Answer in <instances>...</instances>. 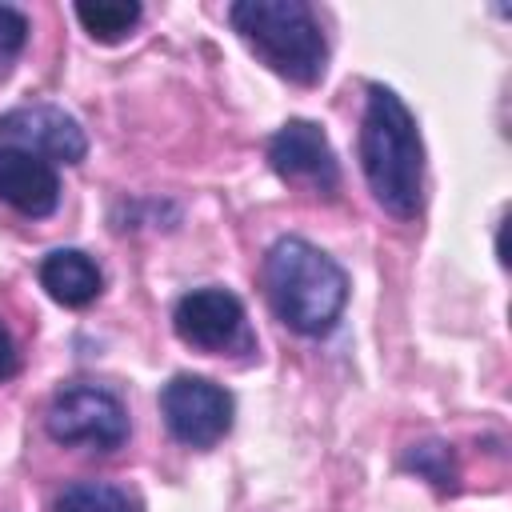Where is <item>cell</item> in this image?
Returning <instances> with one entry per match:
<instances>
[{
	"label": "cell",
	"mask_w": 512,
	"mask_h": 512,
	"mask_svg": "<svg viewBox=\"0 0 512 512\" xmlns=\"http://www.w3.org/2000/svg\"><path fill=\"white\" fill-rule=\"evenodd\" d=\"M272 312L300 336H328L348 304L344 268L304 236H280L264 256Z\"/></svg>",
	"instance_id": "7a4b0ae2"
},
{
	"label": "cell",
	"mask_w": 512,
	"mask_h": 512,
	"mask_svg": "<svg viewBox=\"0 0 512 512\" xmlns=\"http://www.w3.org/2000/svg\"><path fill=\"white\" fill-rule=\"evenodd\" d=\"M48 436L64 448L116 452L128 440V408L100 384H68L48 404Z\"/></svg>",
	"instance_id": "277c9868"
},
{
	"label": "cell",
	"mask_w": 512,
	"mask_h": 512,
	"mask_svg": "<svg viewBox=\"0 0 512 512\" xmlns=\"http://www.w3.org/2000/svg\"><path fill=\"white\" fill-rule=\"evenodd\" d=\"M52 512H140V504L116 488V484H104V480H80V484H68Z\"/></svg>",
	"instance_id": "7c38bea8"
},
{
	"label": "cell",
	"mask_w": 512,
	"mask_h": 512,
	"mask_svg": "<svg viewBox=\"0 0 512 512\" xmlns=\"http://www.w3.org/2000/svg\"><path fill=\"white\" fill-rule=\"evenodd\" d=\"M228 24L276 76L304 88L324 76L328 40L304 0H236Z\"/></svg>",
	"instance_id": "3957f363"
},
{
	"label": "cell",
	"mask_w": 512,
	"mask_h": 512,
	"mask_svg": "<svg viewBox=\"0 0 512 512\" xmlns=\"http://www.w3.org/2000/svg\"><path fill=\"white\" fill-rule=\"evenodd\" d=\"M360 168L372 200L396 216L416 220L424 208V144L416 116L388 84H368L360 120Z\"/></svg>",
	"instance_id": "6da1fadb"
},
{
	"label": "cell",
	"mask_w": 512,
	"mask_h": 512,
	"mask_svg": "<svg viewBox=\"0 0 512 512\" xmlns=\"http://www.w3.org/2000/svg\"><path fill=\"white\" fill-rule=\"evenodd\" d=\"M268 164L280 180L304 184L308 192L332 196L340 188V164L320 124L312 120H288L268 140Z\"/></svg>",
	"instance_id": "ba28073f"
},
{
	"label": "cell",
	"mask_w": 512,
	"mask_h": 512,
	"mask_svg": "<svg viewBox=\"0 0 512 512\" xmlns=\"http://www.w3.org/2000/svg\"><path fill=\"white\" fill-rule=\"evenodd\" d=\"M144 8L136 0H80L76 4V20L84 24V32L100 44H120L136 24H140Z\"/></svg>",
	"instance_id": "8fae6325"
},
{
	"label": "cell",
	"mask_w": 512,
	"mask_h": 512,
	"mask_svg": "<svg viewBox=\"0 0 512 512\" xmlns=\"http://www.w3.org/2000/svg\"><path fill=\"white\" fill-rule=\"evenodd\" d=\"M172 328L188 348H200V352H236L252 344L244 304L228 288L184 292L172 308Z\"/></svg>",
	"instance_id": "8992f818"
},
{
	"label": "cell",
	"mask_w": 512,
	"mask_h": 512,
	"mask_svg": "<svg viewBox=\"0 0 512 512\" xmlns=\"http://www.w3.org/2000/svg\"><path fill=\"white\" fill-rule=\"evenodd\" d=\"M232 392L208 376H192L180 372L160 388V416L164 428L172 432V440H180L184 448H212L228 436L232 428Z\"/></svg>",
	"instance_id": "5b68a950"
},
{
	"label": "cell",
	"mask_w": 512,
	"mask_h": 512,
	"mask_svg": "<svg viewBox=\"0 0 512 512\" xmlns=\"http://www.w3.org/2000/svg\"><path fill=\"white\" fill-rule=\"evenodd\" d=\"M40 288L64 304V308H88L100 288H104V276H100V264L80 252V248H56L40 260Z\"/></svg>",
	"instance_id": "30bf717a"
},
{
	"label": "cell",
	"mask_w": 512,
	"mask_h": 512,
	"mask_svg": "<svg viewBox=\"0 0 512 512\" xmlns=\"http://www.w3.org/2000/svg\"><path fill=\"white\" fill-rule=\"evenodd\" d=\"M0 148H20L48 164H80L88 136L80 120L56 104H20L0 116Z\"/></svg>",
	"instance_id": "52a82bcc"
},
{
	"label": "cell",
	"mask_w": 512,
	"mask_h": 512,
	"mask_svg": "<svg viewBox=\"0 0 512 512\" xmlns=\"http://www.w3.org/2000/svg\"><path fill=\"white\" fill-rule=\"evenodd\" d=\"M0 200L32 220L56 212V204H60L56 164H48L32 152H20V148H0Z\"/></svg>",
	"instance_id": "9c48e42d"
},
{
	"label": "cell",
	"mask_w": 512,
	"mask_h": 512,
	"mask_svg": "<svg viewBox=\"0 0 512 512\" xmlns=\"http://www.w3.org/2000/svg\"><path fill=\"white\" fill-rule=\"evenodd\" d=\"M404 468H412L416 476L432 480L436 488H456V460H452V448L440 444V440L412 444V448L404 452Z\"/></svg>",
	"instance_id": "4fadbf2b"
},
{
	"label": "cell",
	"mask_w": 512,
	"mask_h": 512,
	"mask_svg": "<svg viewBox=\"0 0 512 512\" xmlns=\"http://www.w3.org/2000/svg\"><path fill=\"white\" fill-rule=\"evenodd\" d=\"M24 44H28V16L12 4H0V76L16 64Z\"/></svg>",
	"instance_id": "5bb4252c"
},
{
	"label": "cell",
	"mask_w": 512,
	"mask_h": 512,
	"mask_svg": "<svg viewBox=\"0 0 512 512\" xmlns=\"http://www.w3.org/2000/svg\"><path fill=\"white\" fill-rule=\"evenodd\" d=\"M16 372H20V352H16L12 332H8L4 320H0V380H12Z\"/></svg>",
	"instance_id": "9a60e30c"
}]
</instances>
